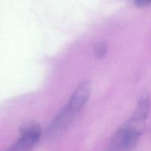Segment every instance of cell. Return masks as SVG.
I'll use <instances>...</instances> for the list:
<instances>
[{"label": "cell", "instance_id": "6da1fadb", "mask_svg": "<svg viewBox=\"0 0 151 151\" xmlns=\"http://www.w3.org/2000/svg\"><path fill=\"white\" fill-rule=\"evenodd\" d=\"M140 132L133 128L127 127L118 131L111 138L109 149L114 151L133 150L137 145Z\"/></svg>", "mask_w": 151, "mask_h": 151}, {"label": "cell", "instance_id": "7a4b0ae2", "mask_svg": "<svg viewBox=\"0 0 151 151\" xmlns=\"http://www.w3.org/2000/svg\"><path fill=\"white\" fill-rule=\"evenodd\" d=\"M41 134V128L38 124L35 122L27 123L22 128L21 137L10 150L18 151L31 150L38 142Z\"/></svg>", "mask_w": 151, "mask_h": 151}, {"label": "cell", "instance_id": "3957f363", "mask_svg": "<svg viewBox=\"0 0 151 151\" xmlns=\"http://www.w3.org/2000/svg\"><path fill=\"white\" fill-rule=\"evenodd\" d=\"M77 114L76 112L66 106L52 121L47 131V137L54 139L62 135Z\"/></svg>", "mask_w": 151, "mask_h": 151}, {"label": "cell", "instance_id": "277c9868", "mask_svg": "<svg viewBox=\"0 0 151 151\" xmlns=\"http://www.w3.org/2000/svg\"><path fill=\"white\" fill-rule=\"evenodd\" d=\"M91 92V83L90 81H85L81 83L71 96L67 106L78 114L83 108L89 99Z\"/></svg>", "mask_w": 151, "mask_h": 151}, {"label": "cell", "instance_id": "5b68a950", "mask_svg": "<svg viewBox=\"0 0 151 151\" xmlns=\"http://www.w3.org/2000/svg\"><path fill=\"white\" fill-rule=\"evenodd\" d=\"M150 109V100L148 95L146 94L141 96L137 107L131 121L134 122H139L145 120L147 117Z\"/></svg>", "mask_w": 151, "mask_h": 151}, {"label": "cell", "instance_id": "8992f818", "mask_svg": "<svg viewBox=\"0 0 151 151\" xmlns=\"http://www.w3.org/2000/svg\"><path fill=\"white\" fill-rule=\"evenodd\" d=\"M94 51L97 58L101 59L106 57L108 51V44L104 41L97 42L94 45Z\"/></svg>", "mask_w": 151, "mask_h": 151}, {"label": "cell", "instance_id": "52a82bcc", "mask_svg": "<svg viewBox=\"0 0 151 151\" xmlns=\"http://www.w3.org/2000/svg\"><path fill=\"white\" fill-rule=\"evenodd\" d=\"M134 4L139 7L151 5V0H134Z\"/></svg>", "mask_w": 151, "mask_h": 151}]
</instances>
